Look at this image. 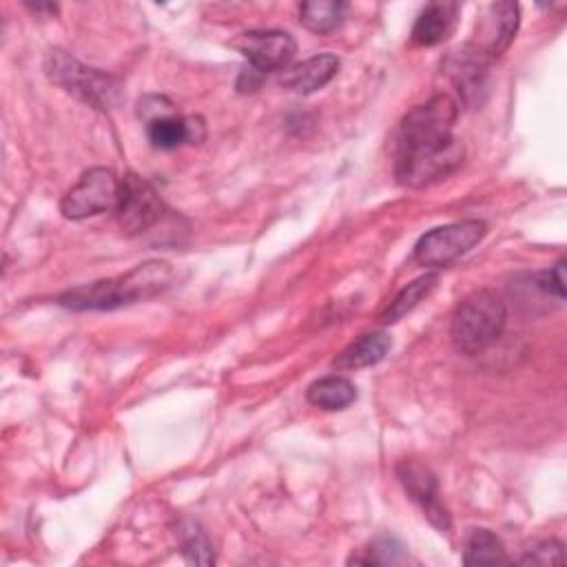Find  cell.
<instances>
[{
    "instance_id": "30bf717a",
    "label": "cell",
    "mask_w": 567,
    "mask_h": 567,
    "mask_svg": "<svg viewBox=\"0 0 567 567\" xmlns=\"http://www.w3.org/2000/svg\"><path fill=\"white\" fill-rule=\"evenodd\" d=\"M396 476L401 481V485L405 487V492L410 494V498L423 509L425 518L441 532H447L452 527V518L450 512L445 507V503L441 501L439 494V483L436 476L421 465L419 461H401L396 465Z\"/></svg>"
},
{
    "instance_id": "8fae6325",
    "label": "cell",
    "mask_w": 567,
    "mask_h": 567,
    "mask_svg": "<svg viewBox=\"0 0 567 567\" xmlns=\"http://www.w3.org/2000/svg\"><path fill=\"white\" fill-rule=\"evenodd\" d=\"M146 135L155 148L171 151L182 144H197L204 140L202 117H182L177 113L157 115L146 124Z\"/></svg>"
},
{
    "instance_id": "d6986e66",
    "label": "cell",
    "mask_w": 567,
    "mask_h": 567,
    "mask_svg": "<svg viewBox=\"0 0 567 567\" xmlns=\"http://www.w3.org/2000/svg\"><path fill=\"white\" fill-rule=\"evenodd\" d=\"M439 284V275L436 272H430V275H423L419 279H414L412 284H408L392 301L390 306L381 312V321L383 323H394L399 321L401 317H405L410 310H414Z\"/></svg>"
},
{
    "instance_id": "ba28073f",
    "label": "cell",
    "mask_w": 567,
    "mask_h": 567,
    "mask_svg": "<svg viewBox=\"0 0 567 567\" xmlns=\"http://www.w3.org/2000/svg\"><path fill=\"white\" fill-rule=\"evenodd\" d=\"M520 22V9L514 2H492L485 7L476 22L474 38L467 47L483 60L492 62L501 58L512 44Z\"/></svg>"
},
{
    "instance_id": "44dd1931",
    "label": "cell",
    "mask_w": 567,
    "mask_h": 567,
    "mask_svg": "<svg viewBox=\"0 0 567 567\" xmlns=\"http://www.w3.org/2000/svg\"><path fill=\"white\" fill-rule=\"evenodd\" d=\"M405 560H408L405 547L396 538H392V536L374 538L363 549L361 556L350 558V563H357V565H401Z\"/></svg>"
},
{
    "instance_id": "6da1fadb",
    "label": "cell",
    "mask_w": 567,
    "mask_h": 567,
    "mask_svg": "<svg viewBox=\"0 0 567 567\" xmlns=\"http://www.w3.org/2000/svg\"><path fill=\"white\" fill-rule=\"evenodd\" d=\"M456 115V102L441 93L403 117L394 159V175L403 186H430L463 164V142L452 135Z\"/></svg>"
},
{
    "instance_id": "277c9868",
    "label": "cell",
    "mask_w": 567,
    "mask_h": 567,
    "mask_svg": "<svg viewBox=\"0 0 567 567\" xmlns=\"http://www.w3.org/2000/svg\"><path fill=\"white\" fill-rule=\"evenodd\" d=\"M44 71L51 82L93 109L106 111L120 102L122 84L113 75L82 64L66 51H49L44 58Z\"/></svg>"
},
{
    "instance_id": "ac0fdd59",
    "label": "cell",
    "mask_w": 567,
    "mask_h": 567,
    "mask_svg": "<svg viewBox=\"0 0 567 567\" xmlns=\"http://www.w3.org/2000/svg\"><path fill=\"white\" fill-rule=\"evenodd\" d=\"M346 13V4L337 0H310L299 4V22L312 33H330L334 31Z\"/></svg>"
},
{
    "instance_id": "3957f363",
    "label": "cell",
    "mask_w": 567,
    "mask_h": 567,
    "mask_svg": "<svg viewBox=\"0 0 567 567\" xmlns=\"http://www.w3.org/2000/svg\"><path fill=\"white\" fill-rule=\"evenodd\" d=\"M505 321V301L489 288L474 290L456 306L452 315V343L463 354H478L503 334Z\"/></svg>"
},
{
    "instance_id": "5b68a950",
    "label": "cell",
    "mask_w": 567,
    "mask_h": 567,
    "mask_svg": "<svg viewBox=\"0 0 567 567\" xmlns=\"http://www.w3.org/2000/svg\"><path fill=\"white\" fill-rule=\"evenodd\" d=\"M487 228L478 219H465L447 226H439L430 233H425L416 246H414V261L427 268L447 266L456 257L465 255L470 248H474L483 237Z\"/></svg>"
},
{
    "instance_id": "7402d4cb",
    "label": "cell",
    "mask_w": 567,
    "mask_h": 567,
    "mask_svg": "<svg viewBox=\"0 0 567 567\" xmlns=\"http://www.w3.org/2000/svg\"><path fill=\"white\" fill-rule=\"evenodd\" d=\"M527 286L540 292L543 297H556L558 301L565 299V259H558L549 270H540L527 277Z\"/></svg>"
},
{
    "instance_id": "7a4b0ae2",
    "label": "cell",
    "mask_w": 567,
    "mask_h": 567,
    "mask_svg": "<svg viewBox=\"0 0 567 567\" xmlns=\"http://www.w3.org/2000/svg\"><path fill=\"white\" fill-rule=\"evenodd\" d=\"M173 281V268L166 261H144L126 275L93 281L60 295V303L71 310H113L126 303L151 299L164 292Z\"/></svg>"
},
{
    "instance_id": "ffe728a7",
    "label": "cell",
    "mask_w": 567,
    "mask_h": 567,
    "mask_svg": "<svg viewBox=\"0 0 567 567\" xmlns=\"http://www.w3.org/2000/svg\"><path fill=\"white\" fill-rule=\"evenodd\" d=\"M177 536H179L182 554L188 563H195V565H213L215 563L213 545H210L206 532L195 520H188V518L182 520L177 527Z\"/></svg>"
},
{
    "instance_id": "5bb4252c",
    "label": "cell",
    "mask_w": 567,
    "mask_h": 567,
    "mask_svg": "<svg viewBox=\"0 0 567 567\" xmlns=\"http://www.w3.org/2000/svg\"><path fill=\"white\" fill-rule=\"evenodd\" d=\"M487 60H483L478 53H474L467 44L458 49L450 58V75L456 84L458 95L465 102H472L478 97V93L485 89V71H487Z\"/></svg>"
},
{
    "instance_id": "2e32d148",
    "label": "cell",
    "mask_w": 567,
    "mask_h": 567,
    "mask_svg": "<svg viewBox=\"0 0 567 567\" xmlns=\"http://www.w3.org/2000/svg\"><path fill=\"white\" fill-rule=\"evenodd\" d=\"M306 399L321 410L334 412V410L348 408L357 399V388L350 379L330 374V377H323V379H317L315 383H310Z\"/></svg>"
},
{
    "instance_id": "8992f818",
    "label": "cell",
    "mask_w": 567,
    "mask_h": 567,
    "mask_svg": "<svg viewBox=\"0 0 567 567\" xmlns=\"http://www.w3.org/2000/svg\"><path fill=\"white\" fill-rule=\"evenodd\" d=\"M120 179L111 168H89L80 182L62 197L60 210L66 219H86L102 210L115 208Z\"/></svg>"
},
{
    "instance_id": "603a6c76",
    "label": "cell",
    "mask_w": 567,
    "mask_h": 567,
    "mask_svg": "<svg viewBox=\"0 0 567 567\" xmlns=\"http://www.w3.org/2000/svg\"><path fill=\"white\" fill-rule=\"evenodd\" d=\"M523 565H563V545L558 540H543L536 547H532L523 558Z\"/></svg>"
},
{
    "instance_id": "52a82bcc",
    "label": "cell",
    "mask_w": 567,
    "mask_h": 567,
    "mask_svg": "<svg viewBox=\"0 0 567 567\" xmlns=\"http://www.w3.org/2000/svg\"><path fill=\"white\" fill-rule=\"evenodd\" d=\"M164 215V202L157 190L135 173L120 179L115 217L126 235H140L155 226Z\"/></svg>"
},
{
    "instance_id": "9c48e42d",
    "label": "cell",
    "mask_w": 567,
    "mask_h": 567,
    "mask_svg": "<svg viewBox=\"0 0 567 567\" xmlns=\"http://www.w3.org/2000/svg\"><path fill=\"white\" fill-rule=\"evenodd\" d=\"M233 47L248 60V66L259 73L288 69L297 53V44L286 31H246L233 40Z\"/></svg>"
},
{
    "instance_id": "e0dca14e",
    "label": "cell",
    "mask_w": 567,
    "mask_h": 567,
    "mask_svg": "<svg viewBox=\"0 0 567 567\" xmlns=\"http://www.w3.org/2000/svg\"><path fill=\"white\" fill-rule=\"evenodd\" d=\"M463 563L465 565H496V563H509L503 540L489 532V529H472L467 540H465V549H463Z\"/></svg>"
},
{
    "instance_id": "7c38bea8",
    "label": "cell",
    "mask_w": 567,
    "mask_h": 567,
    "mask_svg": "<svg viewBox=\"0 0 567 567\" xmlns=\"http://www.w3.org/2000/svg\"><path fill=\"white\" fill-rule=\"evenodd\" d=\"M456 2H430L412 27V42L419 47H434L443 42L456 24Z\"/></svg>"
},
{
    "instance_id": "9a60e30c",
    "label": "cell",
    "mask_w": 567,
    "mask_h": 567,
    "mask_svg": "<svg viewBox=\"0 0 567 567\" xmlns=\"http://www.w3.org/2000/svg\"><path fill=\"white\" fill-rule=\"evenodd\" d=\"M390 348H392V339L385 332H368V334L359 337L357 341H352L341 354H337L332 365L337 370L368 368V365L379 363L388 354Z\"/></svg>"
},
{
    "instance_id": "4fadbf2b",
    "label": "cell",
    "mask_w": 567,
    "mask_h": 567,
    "mask_svg": "<svg viewBox=\"0 0 567 567\" xmlns=\"http://www.w3.org/2000/svg\"><path fill=\"white\" fill-rule=\"evenodd\" d=\"M337 71H339V58L332 53H319L303 60L295 69H290L281 82L286 89L308 95L326 86L337 75Z\"/></svg>"
}]
</instances>
